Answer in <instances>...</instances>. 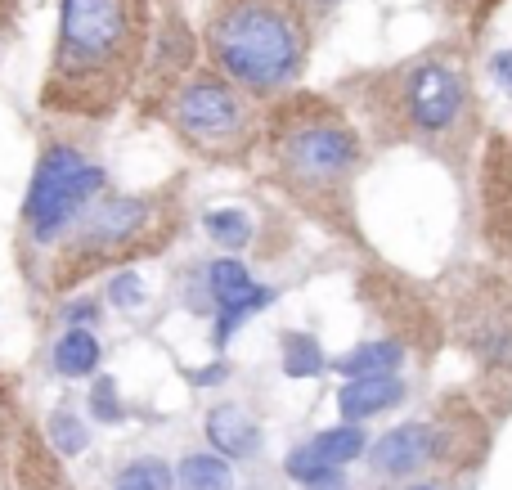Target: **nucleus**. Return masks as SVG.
<instances>
[{"label": "nucleus", "mask_w": 512, "mask_h": 490, "mask_svg": "<svg viewBox=\"0 0 512 490\" xmlns=\"http://www.w3.org/2000/svg\"><path fill=\"white\" fill-rule=\"evenodd\" d=\"M333 99L360 126L364 144L418 149L459 180H468L486 144V108L463 41H436L387 68L351 72Z\"/></svg>", "instance_id": "nucleus-1"}, {"label": "nucleus", "mask_w": 512, "mask_h": 490, "mask_svg": "<svg viewBox=\"0 0 512 490\" xmlns=\"http://www.w3.org/2000/svg\"><path fill=\"white\" fill-rule=\"evenodd\" d=\"M405 401V378L400 374H369V378H351L337 392V410H342L346 423L373 419V414L391 410V405Z\"/></svg>", "instance_id": "nucleus-13"}, {"label": "nucleus", "mask_w": 512, "mask_h": 490, "mask_svg": "<svg viewBox=\"0 0 512 490\" xmlns=\"http://www.w3.org/2000/svg\"><path fill=\"white\" fill-rule=\"evenodd\" d=\"M306 490H346V477L342 473H328V477H319V482H310Z\"/></svg>", "instance_id": "nucleus-28"}, {"label": "nucleus", "mask_w": 512, "mask_h": 490, "mask_svg": "<svg viewBox=\"0 0 512 490\" xmlns=\"http://www.w3.org/2000/svg\"><path fill=\"white\" fill-rule=\"evenodd\" d=\"M288 351L292 356L283 360V369H288L292 378H301V374H319L324 369V360H319V347L310 338H288Z\"/></svg>", "instance_id": "nucleus-23"}, {"label": "nucleus", "mask_w": 512, "mask_h": 490, "mask_svg": "<svg viewBox=\"0 0 512 490\" xmlns=\"http://www.w3.org/2000/svg\"><path fill=\"white\" fill-rule=\"evenodd\" d=\"M45 441H50V450L59 459H72V455H81V450L90 446V428L72 410H54L50 423H45Z\"/></svg>", "instance_id": "nucleus-19"}, {"label": "nucleus", "mask_w": 512, "mask_h": 490, "mask_svg": "<svg viewBox=\"0 0 512 490\" xmlns=\"http://www.w3.org/2000/svg\"><path fill=\"white\" fill-rule=\"evenodd\" d=\"M9 477H14V490H77L63 468V459L50 450L41 428L32 423H18L14 450H9Z\"/></svg>", "instance_id": "nucleus-12"}, {"label": "nucleus", "mask_w": 512, "mask_h": 490, "mask_svg": "<svg viewBox=\"0 0 512 490\" xmlns=\"http://www.w3.org/2000/svg\"><path fill=\"white\" fill-rule=\"evenodd\" d=\"M189 221L185 180H171L158 189H135V194H104L81 212V221L59 239V248L45 257L32 293L41 297H72L99 275L131 270L135 261L162 257L180 239Z\"/></svg>", "instance_id": "nucleus-4"}, {"label": "nucleus", "mask_w": 512, "mask_h": 490, "mask_svg": "<svg viewBox=\"0 0 512 490\" xmlns=\"http://www.w3.org/2000/svg\"><path fill=\"white\" fill-rule=\"evenodd\" d=\"M18 423H23V414H18L14 383L0 374V464L5 468H9V450H14V437H18Z\"/></svg>", "instance_id": "nucleus-22"}, {"label": "nucleus", "mask_w": 512, "mask_h": 490, "mask_svg": "<svg viewBox=\"0 0 512 490\" xmlns=\"http://www.w3.org/2000/svg\"><path fill=\"white\" fill-rule=\"evenodd\" d=\"M99 356H104V347L90 329H63L50 347V369L59 378H90L99 369Z\"/></svg>", "instance_id": "nucleus-15"}, {"label": "nucleus", "mask_w": 512, "mask_h": 490, "mask_svg": "<svg viewBox=\"0 0 512 490\" xmlns=\"http://www.w3.org/2000/svg\"><path fill=\"white\" fill-rule=\"evenodd\" d=\"M400 490H450V486H441V482H405Z\"/></svg>", "instance_id": "nucleus-30"}, {"label": "nucleus", "mask_w": 512, "mask_h": 490, "mask_svg": "<svg viewBox=\"0 0 512 490\" xmlns=\"http://www.w3.org/2000/svg\"><path fill=\"white\" fill-rule=\"evenodd\" d=\"M364 158L369 144L333 95L288 90L265 104L252 167L283 203H292L324 234L355 248H364L360 203H355Z\"/></svg>", "instance_id": "nucleus-2"}, {"label": "nucleus", "mask_w": 512, "mask_h": 490, "mask_svg": "<svg viewBox=\"0 0 512 490\" xmlns=\"http://www.w3.org/2000/svg\"><path fill=\"white\" fill-rule=\"evenodd\" d=\"M364 432L355 428V423H342V428H328V432H315V437L306 441V446H297L288 455V477L301 486L319 482V477L328 473H342L351 459L364 455Z\"/></svg>", "instance_id": "nucleus-11"}, {"label": "nucleus", "mask_w": 512, "mask_h": 490, "mask_svg": "<svg viewBox=\"0 0 512 490\" xmlns=\"http://www.w3.org/2000/svg\"><path fill=\"white\" fill-rule=\"evenodd\" d=\"M171 486H176L171 468L162 464V459H153V455L131 459V464H122L113 473V490H171Z\"/></svg>", "instance_id": "nucleus-18"}, {"label": "nucleus", "mask_w": 512, "mask_h": 490, "mask_svg": "<svg viewBox=\"0 0 512 490\" xmlns=\"http://www.w3.org/2000/svg\"><path fill=\"white\" fill-rule=\"evenodd\" d=\"M490 77H495V86L504 90V95H512V50L490 54Z\"/></svg>", "instance_id": "nucleus-26"}, {"label": "nucleus", "mask_w": 512, "mask_h": 490, "mask_svg": "<svg viewBox=\"0 0 512 490\" xmlns=\"http://www.w3.org/2000/svg\"><path fill=\"white\" fill-rule=\"evenodd\" d=\"M117 414H122V405H117V387L108 383V378H99L95 392H90V419L108 423V419H117Z\"/></svg>", "instance_id": "nucleus-24"}, {"label": "nucleus", "mask_w": 512, "mask_h": 490, "mask_svg": "<svg viewBox=\"0 0 512 490\" xmlns=\"http://www.w3.org/2000/svg\"><path fill=\"white\" fill-rule=\"evenodd\" d=\"M108 189V167L95 158L86 140L68 131H45L36 144L32 180L18 203V225H14V266L36 284L45 257L59 248V239L81 221L90 203Z\"/></svg>", "instance_id": "nucleus-6"}, {"label": "nucleus", "mask_w": 512, "mask_h": 490, "mask_svg": "<svg viewBox=\"0 0 512 490\" xmlns=\"http://www.w3.org/2000/svg\"><path fill=\"white\" fill-rule=\"evenodd\" d=\"M14 27H18V0H0V54H5Z\"/></svg>", "instance_id": "nucleus-27"}, {"label": "nucleus", "mask_w": 512, "mask_h": 490, "mask_svg": "<svg viewBox=\"0 0 512 490\" xmlns=\"http://www.w3.org/2000/svg\"><path fill=\"white\" fill-rule=\"evenodd\" d=\"M445 14H450V23L459 27L463 36H477L481 27L495 18V9L504 5V0H441Z\"/></svg>", "instance_id": "nucleus-21"}, {"label": "nucleus", "mask_w": 512, "mask_h": 490, "mask_svg": "<svg viewBox=\"0 0 512 490\" xmlns=\"http://www.w3.org/2000/svg\"><path fill=\"white\" fill-rule=\"evenodd\" d=\"M481 239L490 261L512 270V140L481 144Z\"/></svg>", "instance_id": "nucleus-10"}, {"label": "nucleus", "mask_w": 512, "mask_h": 490, "mask_svg": "<svg viewBox=\"0 0 512 490\" xmlns=\"http://www.w3.org/2000/svg\"><path fill=\"white\" fill-rule=\"evenodd\" d=\"M360 297L373 315H382L391 329V342L414 356H432L445 342V324H441V306L436 297H427L423 288H414L400 270L391 266H369L360 275Z\"/></svg>", "instance_id": "nucleus-9"}, {"label": "nucleus", "mask_w": 512, "mask_h": 490, "mask_svg": "<svg viewBox=\"0 0 512 490\" xmlns=\"http://www.w3.org/2000/svg\"><path fill=\"white\" fill-rule=\"evenodd\" d=\"M149 50V0H59L36 108L63 126L108 122L135 99Z\"/></svg>", "instance_id": "nucleus-3"}, {"label": "nucleus", "mask_w": 512, "mask_h": 490, "mask_svg": "<svg viewBox=\"0 0 512 490\" xmlns=\"http://www.w3.org/2000/svg\"><path fill=\"white\" fill-rule=\"evenodd\" d=\"M203 230L212 234L221 248H248V239H252V221L239 212V207H216V212H207Z\"/></svg>", "instance_id": "nucleus-20"}, {"label": "nucleus", "mask_w": 512, "mask_h": 490, "mask_svg": "<svg viewBox=\"0 0 512 490\" xmlns=\"http://www.w3.org/2000/svg\"><path fill=\"white\" fill-rule=\"evenodd\" d=\"M144 99H149V113L162 117V126L180 140V149H189L198 162L243 171L256 162L265 99L225 81L216 68L194 63L176 81H167L162 90H153Z\"/></svg>", "instance_id": "nucleus-7"}, {"label": "nucleus", "mask_w": 512, "mask_h": 490, "mask_svg": "<svg viewBox=\"0 0 512 490\" xmlns=\"http://www.w3.org/2000/svg\"><path fill=\"white\" fill-rule=\"evenodd\" d=\"M207 437L225 459H248L261 446V428H256V419L243 405H216L207 414Z\"/></svg>", "instance_id": "nucleus-14"}, {"label": "nucleus", "mask_w": 512, "mask_h": 490, "mask_svg": "<svg viewBox=\"0 0 512 490\" xmlns=\"http://www.w3.org/2000/svg\"><path fill=\"white\" fill-rule=\"evenodd\" d=\"M400 360H405V347H396L391 338L382 342H364L351 356H342V374L346 378H369V374H396Z\"/></svg>", "instance_id": "nucleus-16"}, {"label": "nucleus", "mask_w": 512, "mask_h": 490, "mask_svg": "<svg viewBox=\"0 0 512 490\" xmlns=\"http://www.w3.org/2000/svg\"><path fill=\"white\" fill-rule=\"evenodd\" d=\"M198 41L207 68L270 104L274 95L297 90L310 63L315 18L301 0H207Z\"/></svg>", "instance_id": "nucleus-5"}, {"label": "nucleus", "mask_w": 512, "mask_h": 490, "mask_svg": "<svg viewBox=\"0 0 512 490\" xmlns=\"http://www.w3.org/2000/svg\"><path fill=\"white\" fill-rule=\"evenodd\" d=\"M108 297H113L117 306H135V302H140V288H135V275L117 270V275H113V288H108Z\"/></svg>", "instance_id": "nucleus-25"}, {"label": "nucleus", "mask_w": 512, "mask_h": 490, "mask_svg": "<svg viewBox=\"0 0 512 490\" xmlns=\"http://www.w3.org/2000/svg\"><path fill=\"white\" fill-rule=\"evenodd\" d=\"M301 5H306V14L315 18V14H324V9H333L337 0H301Z\"/></svg>", "instance_id": "nucleus-29"}, {"label": "nucleus", "mask_w": 512, "mask_h": 490, "mask_svg": "<svg viewBox=\"0 0 512 490\" xmlns=\"http://www.w3.org/2000/svg\"><path fill=\"white\" fill-rule=\"evenodd\" d=\"M176 477L185 490H234V473L221 455H189Z\"/></svg>", "instance_id": "nucleus-17"}, {"label": "nucleus", "mask_w": 512, "mask_h": 490, "mask_svg": "<svg viewBox=\"0 0 512 490\" xmlns=\"http://www.w3.org/2000/svg\"><path fill=\"white\" fill-rule=\"evenodd\" d=\"M445 342L477 365V401L495 414L512 410V270L463 261L441 279Z\"/></svg>", "instance_id": "nucleus-8"}]
</instances>
